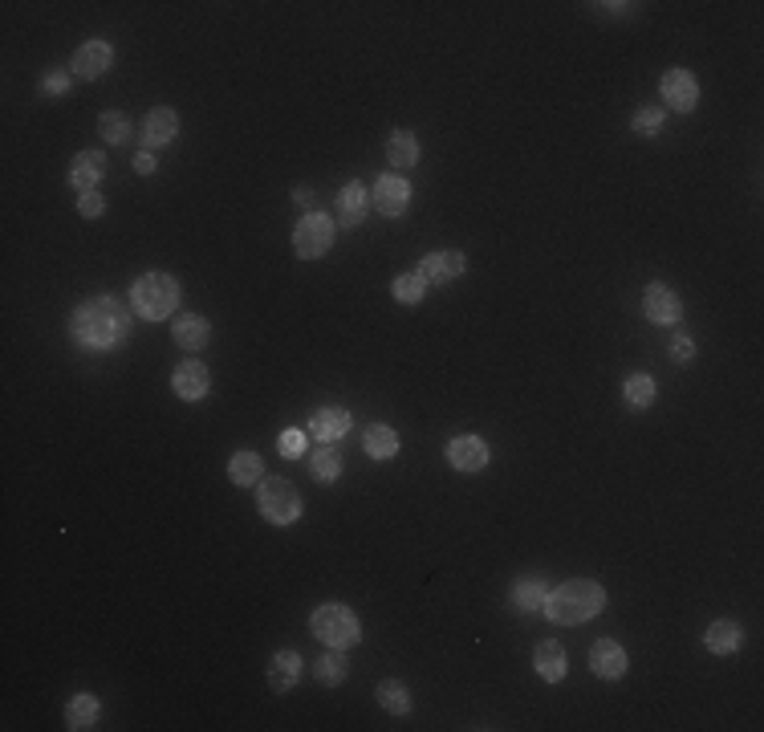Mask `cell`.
<instances>
[{
    "label": "cell",
    "mask_w": 764,
    "mask_h": 732,
    "mask_svg": "<svg viewBox=\"0 0 764 732\" xmlns=\"http://www.w3.org/2000/svg\"><path fill=\"white\" fill-rule=\"evenodd\" d=\"M411 196H415V192H411V179H407V175H378L374 192H370V208L382 212L387 220H395V216L407 212Z\"/></svg>",
    "instance_id": "obj_7"
},
{
    "label": "cell",
    "mask_w": 764,
    "mask_h": 732,
    "mask_svg": "<svg viewBox=\"0 0 764 732\" xmlns=\"http://www.w3.org/2000/svg\"><path fill=\"white\" fill-rule=\"evenodd\" d=\"M175 139H179V114L171 106H155L143 118V151H159V147H167Z\"/></svg>",
    "instance_id": "obj_15"
},
{
    "label": "cell",
    "mask_w": 764,
    "mask_h": 732,
    "mask_svg": "<svg viewBox=\"0 0 764 732\" xmlns=\"http://www.w3.org/2000/svg\"><path fill=\"white\" fill-rule=\"evenodd\" d=\"M257 509H261V517L269 521V525H293V521H301V493H297V484L289 480V476H265L261 484H257Z\"/></svg>",
    "instance_id": "obj_5"
},
{
    "label": "cell",
    "mask_w": 764,
    "mask_h": 732,
    "mask_svg": "<svg viewBox=\"0 0 764 732\" xmlns=\"http://www.w3.org/2000/svg\"><path fill=\"white\" fill-rule=\"evenodd\" d=\"M643 314H647V322H655V326H679L683 301H679V293H675L671 285L651 281V285L643 289Z\"/></svg>",
    "instance_id": "obj_10"
},
{
    "label": "cell",
    "mask_w": 764,
    "mask_h": 732,
    "mask_svg": "<svg viewBox=\"0 0 764 732\" xmlns=\"http://www.w3.org/2000/svg\"><path fill=\"white\" fill-rule=\"evenodd\" d=\"M334 240H338V220L326 216V212H305L293 228V253L301 261H317V257H326L334 249Z\"/></svg>",
    "instance_id": "obj_6"
},
{
    "label": "cell",
    "mask_w": 764,
    "mask_h": 732,
    "mask_svg": "<svg viewBox=\"0 0 764 732\" xmlns=\"http://www.w3.org/2000/svg\"><path fill=\"white\" fill-rule=\"evenodd\" d=\"M545 598H549V582L541 574H525L513 582V606L525 610V615H537V610H545Z\"/></svg>",
    "instance_id": "obj_25"
},
{
    "label": "cell",
    "mask_w": 764,
    "mask_h": 732,
    "mask_svg": "<svg viewBox=\"0 0 764 732\" xmlns=\"http://www.w3.org/2000/svg\"><path fill=\"white\" fill-rule=\"evenodd\" d=\"M350 427H354V415L346 407H317L305 423V436H313L317 444H338L342 436H350Z\"/></svg>",
    "instance_id": "obj_11"
},
{
    "label": "cell",
    "mask_w": 764,
    "mask_h": 732,
    "mask_svg": "<svg viewBox=\"0 0 764 732\" xmlns=\"http://www.w3.org/2000/svg\"><path fill=\"white\" fill-rule=\"evenodd\" d=\"M297 680H301V655H297L293 647L277 651V655L269 659V688L285 696V692L297 688Z\"/></svg>",
    "instance_id": "obj_21"
},
{
    "label": "cell",
    "mask_w": 764,
    "mask_h": 732,
    "mask_svg": "<svg viewBox=\"0 0 764 732\" xmlns=\"http://www.w3.org/2000/svg\"><path fill=\"white\" fill-rule=\"evenodd\" d=\"M671 358H675V362H691V358H695V342H691L687 334H679V338L671 342Z\"/></svg>",
    "instance_id": "obj_38"
},
{
    "label": "cell",
    "mask_w": 764,
    "mask_h": 732,
    "mask_svg": "<svg viewBox=\"0 0 764 732\" xmlns=\"http://www.w3.org/2000/svg\"><path fill=\"white\" fill-rule=\"evenodd\" d=\"M659 94H663V106H671L675 114H691L699 106V82L691 70H667L659 78Z\"/></svg>",
    "instance_id": "obj_9"
},
{
    "label": "cell",
    "mask_w": 764,
    "mask_h": 732,
    "mask_svg": "<svg viewBox=\"0 0 764 732\" xmlns=\"http://www.w3.org/2000/svg\"><path fill=\"white\" fill-rule=\"evenodd\" d=\"M334 212H338V224L342 228H358L370 212V192H366V183L350 179L346 188H338V200H334Z\"/></svg>",
    "instance_id": "obj_16"
},
{
    "label": "cell",
    "mask_w": 764,
    "mask_h": 732,
    "mask_svg": "<svg viewBox=\"0 0 764 732\" xmlns=\"http://www.w3.org/2000/svg\"><path fill=\"white\" fill-rule=\"evenodd\" d=\"M70 78H74V74H66V70H45V78H41V86H37V90H41L45 98H53V94L61 98V94L70 90Z\"/></svg>",
    "instance_id": "obj_35"
},
{
    "label": "cell",
    "mask_w": 764,
    "mask_h": 732,
    "mask_svg": "<svg viewBox=\"0 0 764 732\" xmlns=\"http://www.w3.org/2000/svg\"><path fill=\"white\" fill-rule=\"evenodd\" d=\"M98 139L122 147V143H131V118H126L122 110H106L98 114Z\"/></svg>",
    "instance_id": "obj_32"
},
{
    "label": "cell",
    "mask_w": 764,
    "mask_h": 732,
    "mask_svg": "<svg viewBox=\"0 0 764 732\" xmlns=\"http://www.w3.org/2000/svg\"><path fill=\"white\" fill-rule=\"evenodd\" d=\"M704 647L712 655H736L744 647V627L732 623V619H716L708 631H704Z\"/></svg>",
    "instance_id": "obj_24"
},
{
    "label": "cell",
    "mask_w": 764,
    "mask_h": 732,
    "mask_svg": "<svg viewBox=\"0 0 764 732\" xmlns=\"http://www.w3.org/2000/svg\"><path fill=\"white\" fill-rule=\"evenodd\" d=\"M309 631H313V639H322L326 647H338V651H346L362 639V623L346 602H322L309 615Z\"/></svg>",
    "instance_id": "obj_4"
},
{
    "label": "cell",
    "mask_w": 764,
    "mask_h": 732,
    "mask_svg": "<svg viewBox=\"0 0 764 732\" xmlns=\"http://www.w3.org/2000/svg\"><path fill=\"white\" fill-rule=\"evenodd\" d=\"M464 269H468V257L460 249H435L419 261V277L427 285H452L464 277Z\"/></svg>",
    "instance_id": "obj_12"
},
{
    "label": "cell",
    "mask_w": 764,
    "mask_h": 732,
    "mask_svg": "<svg viewBox=\"0 0 764 732\" xmlns=\"http://www.w3.org/2000/svg\"><path fill=\"white\" fill-rule=\"evenodd\" d=\"M293 200H297L305 212H313V188H305V183H297V188H293Z\"/></svg>",
    "instance_id": "obj_40"
},
{
    "label": "cell",
    "mask_w": 764,
    "mask_h": 732,
    "mask_svg": "<svg viewBox=\"0 0 764 732\" xmlns=\"http://www.w3.org/2000/svg\"><path fill=\"white\" fill-rule=\"evenodd\" d=\"M663 122H667L663 106H639V110H634V118H630V131L643 135V139H655L663 131Z\"/></svg>",
    "instance_id": "obj_34"
},
{
    "label": "cell",
    "mask_w": 764,
    "mask_h": 732,
    "mask_svg": "<svg viewBox=\"0 0 764 732\" xmlns=\"http://www.w3.org/2000/svg\"><path fill=\"white\" fill-rule=\"evenodd\" d=\"M362 452L370 460H395L399 456V432L391 423H370L362 432Z\"/></svg>",
    "instance_id": "obj_22"
},
{
    "label": "cell",
    "mask_w": 764,
    "mask_h": 732,
    "mask_svg": "<svg viewBox=\"0 0 764 732\" xmlns=\"http://www.w3.org/2000/svg\"><path fill=\"white\" fill-rule=\"evenodd\" d=\"M391 293H395L399 305H419L423 293H427V281L419 277V269H411V273H399V277L391 281Z\"/></svg>",
    "instance_id": "obj_33"
},
{
    "label": "cell",
    "mask_w": 764,
    "mask_h": 732,
    "mask_svg": "<svg viewBox=\"0 0 764 732\" xmlns=\"http://www.w3.org/2000/svg\"><path fill=\"white\" fill-rule=\"evenodd\" d=\"M131 305H122L114 293H98L74 305L70 334L82 350H114L131 338Z\"/></svg>",
    "instance_id": "obj_1"
},
{
    "label": "cell",
    "mask_w": 764,
    "mask_h": 732,
    "mask_svg": "<svg viewBox=\"0 0 764 732\" xmlns=\"http://www.w3.org/2000/svg\"><path fill=\"white\" fill-rule=\"evenodd\" d=\"M443 456H448V464H452L456 472H484L492 452H488V444H484L480 436H456Z\"/></svg>",
    "instance_id": "obj_17"
},
{
    "label": "cell",
    "mask_w": 764,
    "mask_h": 732,
    "mask_svg": "<svg viewBox=\"0 0 764 732\" xmlns=\"http://www.w3.org/2000/svg\"><path fill=\"white\" fill-rule=\"evenodd\" d=\"M135 171H139V175H155V171H159L155 151H139V155H135Z\"/></svg>",
    "instance_id": "obj_39"
},
{
    "label": "cell",
    "mask_w": 764,
    "mask_h": 732,
    "mask_svg": "<svg viewBox=\"0 0 764 732\" xmlns=\"http://www.w3.org/2000/svg\"><path fill=\"white\" fill-rule=\"evenodd\" d=\"M228 480H232L236 488L261 484V480H265V464H261V456H257V452H232V460H228Z\"/></svg>",
    "instance_id": "obj_28"
},
{
    "label": "cell",
    "mask_w": 764,
    "mask_h": 732,
    "mask_svg": "<svg viewBox=\"0 0 764 732\" xmlns=\"http://www.w3.org/2000/svg\"><path fill=\"white\" fill-rule=\"evenodd\" d=\"M533 671L545 680V684H561L565 680V671H569V663H565V647L557 643V639H541L537 647H533Z\"/></svg>",
    "instance_id": "obj_20"
},
{
    "label": "cell",
    "mask_w": 764,
    "mask_h": 732,
    "mask_svg": "<svg viewBox=\"0 0 764 732\" xmlns=\"http://www.w3.org/2000/svg\"><path fill=\"white\" fill-rule=\"evenodd\" d=\"M626 667H630V655H626V647L618 639H598L590 647V671L598 680H622Z\"/></svg>",
    "instance_id": "obj_14"
},
{
    "label": "cell",
    "mask_w": 764,
    "mask_h": 732,
    "mask_svg": "<svg viewBox=\"0 0 764 732\" xmlns=\"http://www.w3.org/2000/svg\"><path fill=\"white\" fill-rule=\"evenodd\" d=\"M606 610V586L594 578H569L545 598V619L557 627H578L590 623Z\"/></svg>",
    "instance_id": "obj_2"
},
{
    "label": "cell",
    "mask_w": 764,
    "mask_h": 732,
    "mask_svg": "<svg viewBox=\"0 0 764 732\" xmlns=\"http://www.w3.org/2000/svg\"><path fill=\"white\" fill-rule=\"evenodd\" d=\"M110 66H114V49H110V41H102V37H90V41H82V45L74 49L70 74H74L78 82H98V78H102Z\"/></svg>",
    "instance_id": "obj_8"
},
{
    "label": "cell",
    "mask_w": 764,
    "mask_h": 732,
    "mask_svg": "<svg viewBox=\"0 0 764 732\" xmlns=\"http://www.w3.org/2000/svg\"><path fill=\"white\" fill-rule=\"evenodd\" d=\"M655 395H659V387H655L651 375H630V379L622 383V399H626L634 411H647V407L655 403Z\"/></svg>",
    "instance_id": "obj_31"
},
{
    "label": "cell",
    "mask_w": 764,
    "mask_h": 732,
    "mask_svg": "<svg viewBox=\"0 0 764 732\" xmlns=\"http://www.w3.org/2000/svg\"><path fill=\"white\" fill-rule=\"evenodd\" d=\"M346 676H350V659H346L338 647H330L326 655H317V663H313V680L322 684V688H338V684H346Z\"/></svg>",
    "instance_id": "obj_27"
},
{
    "label": "cell",
    "mask_w": 764,
    "mask_h": 732,
    "mask_svg": "<svg viewBox=\"0 0 764 732\" xmlns=\"http://www.w3.org/2000/svg\"><path fill=\"white\" fill-rule=\"evenodd\" d=\"M126 301H131V310L143 318V322H163L179 310L183 301V289L171 273L163 269H151V273H139L131 281V293H126Z\"/></svg>",
    "instance_id": "obj_3"
},
{
    "label": "cell",
    "mask_w": 764,
    "mask_h": 732,
    "mask_svg": "<svg viewBox=\"0 0 764 732\" xmlns=\"http://www.w3.org/2000/svg\"><path fill=\"white\" fill-rule=\"evenodd\" d=\"M419 155H423V147H419V135H415V131H407V127L391 131V139H387V163H391L395 171H411V167L419 163Z\"/></svg>",
    "instance_id": "obj_23"
},
{
    "label": "cell",
    "mask_w": 764,
    "mask_h": 732,
    "mask_svg": "<svg viewBox=\"0 0 764 732\" xmlns=\"http://www.w3.org/2000/svg\"><path fill=\"white\" fill-rule=\"evenodd\" d=\"M342 468H346V460H342V452H338L334 444H322V448L309 456V472H313L317 484H334V480L342 476Z\"/></svg>",
    "instance_id": "obj_30"
},
{
    "label": "cell",
    "mask_w": 764,
    "mask_h": 732,
    "mask_svg": "<svg viewBox=\"0 0 764 732\" xmlns=\"http://www.w3.org/2000/svg\"><path fill=\"white\" fill-rule=\"evenodd\" d=\"M102 175H106V151L86 147V151L74 155V163H70V183H74L78 192H98Z\"/></svg>",
    "instance_id": "obj_19"
},
{
    "label": "cell",
    "mask_w": 764,
    "mask_h": 732,
    "mask_svg": "<svg viewBox=\"0 0 764 732\" xmlns=\"http://www.w3.org/2000/svg\"><path fill=\"white\" fill-rule=\"evenodd\" d=\"M281 456H301L305 452V432H297V427H289V432L281 436Z\"/></svg>",
    "instance_id": "obj_37"
},
{
    "label": "cell",
    "mask_w": 764,
    "mask_h": 732,
    "mask_svg": "<svg viewBox=\"0 0 764 732\" xmlns=\"http://www.w3.org/2000/svg\"><path fill=\"white\" fill-rule=\"evenodd\" d=\"M98 716H102V704H98V696H90V692L70 696L66 712H61V720H66V728H70V732H86V728H94V724H98Z\"/></svg>",
    "instance_id": "obj_26"
},
{
    "label": "cell",
    "mask_w": 764,
    "mask_h": 732,
    "mask_svg": "<svg viewBox=\"0 0 764 732\" xmlns=\"http://www.w3.org/2000/svg\"><path fill=\"white\" fill-rule=\"evenodd\" d=\"M78 212H82L86 220H98V216L106 212V200H102V192H78Z\"/></svg>",
    "instance_id": "obj_36"
},
{
    "label": "cell",
    "mask_w": 764,
    "mask_h": 732,
    "mask_svg": "<svg viewBox=\"0 0 764 732\" xmlns=\"http://www.w3.org/2000/svg\"><path fill=\"white\" fill-rule=\"evenodd\" d=\"M171 338H175V346L179 350H204L208 342H212V322L204 318V314H175V322H171Z\"/></svg>",
    "instance_id": "obj_18"
},
{
    "label": "cell",
    "mask_w": 764,
    "mask_h": 732,
    "mask_svg": "<svg viewBox=\"0 0 764 732\" xmlns=\"http://www.w3.org/2000/svg\"><path fill=\"white\" fill-rule=\"evenodd\" d=\"M171 391L187 403H200L208 391H212V375H208V366L200 358H183L175 371H171Z\"/></svg>",
    "instance_id": "obj_13"
},
{
    "label": "cell",
    "mask_w": 764,
    "mask_h": 732,
    "mask_svg": "<svg viewBox=\"0 0 764 732\" xmlns=\"http://www.w3.org/2000/svg\"><path fill=\"white\" fill-rule=\"evenodd\" d=\"M374 700L387 708L391 716H407V712L415 708V696H411V688H407L403 680H382V684L374 688Z\"/></svg>",
    "instance_id": "obj_29"
}]
</instances>
